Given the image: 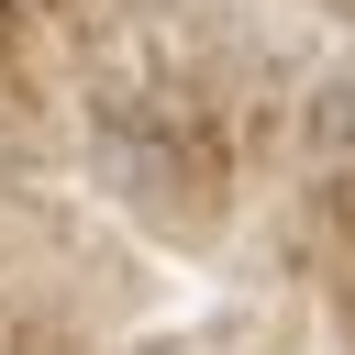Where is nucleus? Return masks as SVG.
Here are the masks:
<instances>
[{
    "label": "nucleus",
    "mask_w": 355,
    "mask_h": 355,
    "mask_svg": "<svg viewBox=\"0 0 355 355\" xmlns=\"http://www.w3.org/2000/svg\"><path fill=\"white\" fill-rule=\"evenodd\" d=\"M311 166H322V178L355 166V55L322 67V89H311Z\"/></svg>",
    "instance_id": "f257e3e1"
}]
</instances>
